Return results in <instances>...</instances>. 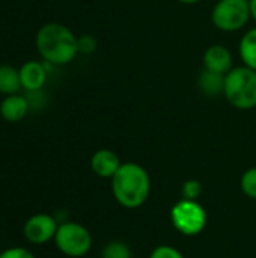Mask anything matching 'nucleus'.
I'll return each mask as SVG.
<instances>
[{"instance_id":"obj_1","label":"nucleus","mask_w":256,"mask_h":258,"mask_svg":"<svg viewBox=\"0 0 256 258\" xmlns=\"http://www.w3.org/2000/svg\"><path fill=\"white\" fill-rule=\"evenodd\" d=\"M35 45L45 63L62 67L71 63L78 54L77 36L62 23H47L39 27Z\"/></svg>"},{"instance_id":"obj_2","label":"nucleus","mask_w":256,"mask_h":258,"mask_svg":"<svg viewBox=\"0 0 256 258\" xmlns=\"http://www.w3.org/2000/svg\"><path fill=\"white\" fill-rule=\"evenodd\" d=\"M115 200L125 209L143 206L151 192V178L148 171L134 162H125L110 178Z\"/></svg>"},{"instance_id":"obj_3","label":"nucleus","mask_w":256,"mask_h":258,"mask_svg":"<svg viewBox=\"0 0 256 258\" xmlns=\"http://www.w3.org/2000/svg\"><path fill=\"white\" fill-rule=\"evenodd\" d=\"M225 100L238 110H252L256 107V71L246 67H234L225 74Z\"/></svg>"},{"instance_id":"obj_4","label":"nucleus","mask_w":256,"mask_h":258,"mask_svg":"<svg viewBox=\"0 0 256 258\" xmlns=\"http://www.w3.org/2000/svg\"><path fill=\"white\" fill-rule=\"evenodd\" d=\"M249 20H252L249 0H219L211 9V23L220 32H238Z\"/></svg>"},{"instance_id":"obj_5","label":"nucleus","mask_w":256,"mask_h":258,"mask_svg":"<svg viewBox=\"0 0 256 258\" xmlns=\"http://www.w3.org/2000/svg\"><path fill=\"white\" fill-rule=\"evenodd\" d=\"M56 248L66 257L78 258L86 255L92 248V236L86 227L78 222L63 221L59 224L54 236Z\"/></svg>"},{"instance_id":"obj_6","label":"nucleus","mask_w":256,"mask_h":258,"mask_svg":"<svg viewBox=\"0 0 256 258\" xmlns=\"http://www.w3.org/2000/svg\"><path fill=\"white\" fill-rule=\"evenodd\" d=\"M174 227L184 236H196L207 225V212L198 201L181 200L170 210Z\"/></svg>"},{"instance_id":"obj_7","label":"nucleus","mask_w":256,"mask_h":258,"mask_svg":"<svg viewBox=\"0 0 256 258\" xmlns=\"http://www.w3.org/2000/svg\"><path fill=\"white\" fill-rule=\"evenodd\" d=\"M59 224L60 222L53 215L36 213L26 221L23 227V234L29 243L44 245L48 243L50 240H54Z\"/></svg>"},{"instance_id":"obj_8","label":"nucleus","mask_w":256,"mask_h":258,"mask_svg":"<svg viewBox=\"0 0 256 258\" xmlns=\"http://www.w3.org/2000/svg\"><path fill=\"white\" fill-rule=\"evenodd\" d=\"M202 65L204 68L219 73V74H226L234 68V57L231 50L226 45L222 44H213L210 45L204 54H202Z\"/></svg>"},{"instance_id":"obj_9","label":"nucleus","mask_w":256,"mask_h":258,"mask_svg":"<svg viewBox=\"0 0 256 258\" xmlns=\"http://www.w3.org/2000/svg\"><path fill=\"white\" fill-rule=\"evenodd\" d=\"M47 67L38 60H27L20 68V80L27 92H39L47 82Z\"/></svg>"},{"instance_id":"obj_10","label":"nucleus","mask_w":256,"mask_h":258,"mask_svg":"<svg viewBox=\"0 0 256 258\" xmlns=\"http://www.w3.org/2000/svg\"><path fill=\"white\" fill-rule=\"evenodd\" d=\"M121 165L122 162L119 156L107 148L95 151L91 157V169L94 171L95 175L101 178H112L118 172Z\"/></svg>"},{"instance_id":"obj_11","label":"nucleus","mask_w":256,"mask_h":258,"mask_svg":"<svg viewBox=\"0 0 256 258\" xmlns=\"http://www.w3.org/2000/svg\"><path fill=\"white\" fill-rule=\"evenodd\" d=\"M30 109V101L20 94L5 95L0 103V116L8 122H20L26 118Z\"/></svg>"},{"instance_id":"obj_12","label":"nucleus","mask_w":256,"mask_h":258,"mask_svg":"<svg viewBox=\"0 0 256 258\" xmlns=\"http://www.w3.org/2000/svg\"><path fill=\"white\" fill-rule=\"evenodd\" d=\"M196 83H198V89L205 97L213 98L217 95H223V85H225V76L223 74L202 68L199 76H198Z\"/></svg>"},{"instance_id":"obj_13","label":"nucleus","mask_w":256,"mask_h":258,"mask_svg":"<svg viewBox=\"0 0 256 258\" xmlns=\"http://www.w3.org/2000/svg\"><path fill=\"white\" fill-rule=\"evenodd\" d=\"M238 54L243 65L256 71V26L244 32L238 44Z\"/></svg>"},{"instance_id":"obj_14","label":"nucleus","mask_w":256,"mask_h":258,"mask_svg":"<svg viewBox=\"0 0 256 258\" xmlns=\"http://www.w3.org/2000/svg\"><path fill=\"white\" fill-rule=\"evenodd\" d=\"M21 88L23 86L20 80V70L6 63L0 65V94L3 95L18 94Z\"/></svg>"},{"instance_id":"obj_15","label":"nucleus","mask_w":256,"mask_h":258,"mask_svg":"<svg viewBox=\"0 0 256 258\" xmlns=\"http://www.w3.org/2000/svg\"><path fill=\"white\" fill-rule=\"evenodd\" d=\"M103 258H131V249L124 242H110L103 249Z\"/></svg>"},{"instance_id":"obj_16","label":"nucleus","mask_w":256,"mask_h":258,"mask_svg":"<svg viewBox=\"0 0 256 258\" xmlns=\"http://www.w3.org/2000/svg\"><path fill=\"white\" fill-rule=\"evenodd\" d=\"M240 187L243 194L252 200H256V168L247 169L240 180Z\"/></svg>"},{"instance_id":"obj_17","label":"nucleus","mask_w":256,"mask_h":258,"mask_svg":"<svg viewBox=\"0 0 256 258\" xmlns=\"http://www.w3.org/2000/svg\"><path fill=\"white\" fill-rule=\"evenodd\" d=\"M98 48V41L92 35H80L77 36V50L80 54H92Z\"/></svg>"},{"instance_id":"obj_18","label":"nucleus","mask_w":256,"mask_h":258,"mask_svg":"<svg viewBox=\"0 0 256 258\" xmlns=\"http://www.w3.org/2000/svg\"><path fill=\"white\" fill-rule=\"evenodd\" d=\"M202 194V184L198 180H187L183 184V198L184 200H190V201H196Z\"/></svg>"},{"instance_id":"obj_19","label":"nucleus","mask_w":256,"mask_h":258,"mask_svg":"<svg viewBox=\"0 0 256 258\" xmlns=\"http://www.w3.org/2000/svg\"><path fill=\"white\" fill-rule=\"evenodd\" d=\"M149 258H184V255L177 248H174V246L161 245V246H157L151 252V257Z\"/></svg>"},{"instance_id":"obj_20","label":"nucleus","mask_w":256,"mask_h":258,"mask_svg":"<svg viewBox=\"0 0 256 258\" xmlns=\"http://www.w3.org/2000/svg\"><path fill=\"white\" fill-rule=\"evenodd\" d=\"M0 258H35V254L27 248L12 246L0 252Z\"/></svg>"},{"instance_id":"obj_21","label":"nucleus","mask_w":256,"mask_h":258,"mask_svg":"<svg viewBox=\"0 0 256 258\" xmlns=\"http://www.w3.org/2000/svg\"><path fill=\"white\" fill-rule=\"evenodd\" d=\"M249 6H250V15H252V20L256 23V0H249Z\"/></svg>"},{"instance_id":"obj_22","label":"nucleus","mask_w":256,"mask_h":258,"mask_svg":"<svg viewBox=\"0 0 256 258\" xmlns=\"http://www.w3.org/2000/svg\"><path fill=\"white\" fill-rule=\"evenodd\" d=\"M178 3H183V5H196L202 0H177Z\"/></svg>"}]
</instances>
